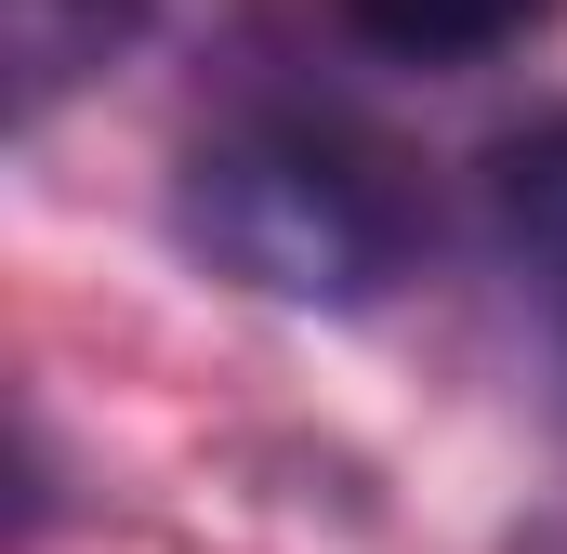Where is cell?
Here are the masks:
<instances>
[{
	"mask_svg": "<svg viewBox=\"0 0 567 554\" xmlns=\"http://www.w3.org/2000/svg\"><path fill=\"white\" fill-rule=\"evenodd\" d=\"M185 238L265 304H370L410 265V198L303 120H238L185 158Z\"/></svg>",
	"mask_w": 567,
	"mask_h": 554,
	"instance_id": "cell-1",
	"label": "cell"
},
{
	"mask_svg": "<svg viewBox=\"0 0 567 554\" xmlns=\"http://www.w3.org/2000/svg\"><path fill=\"white\" fill-rule=\"evenodd\" d=\"M528 13H542V0H343V27H357L370 53H396V66H475V53H502Z\"/></svg>",
	"mask_w": 567,
	"mask_h": 554,
	"instance_id": "cell-2",
	"label": "cell"
},
{
	"mask_svg": "<svg viewBox=\"0 0 567 554\" xmlns=\"http://www.w3.org/2000/svg\"><path fill=\"white\" fill-rule=\"evenodd\" d=\"M488 198H502V238H515V252L567 265V120L502 145V158H488Z\"/></svg>",
	"mask_w": 567,
	"mask_h": 554,
	"instance_id": "cell-3",
	"label": "cell"
},
{
	"mask_svg": "<svg viewBox=\"0 0 567 554\" xmlns=\"http://www.w3.org/2000/svg\"><path fill=\"white\" fill-rule=\"evenodd\" d=\"M40 13H66V27H120L133 0H27V27H40Z\"/></svg>",
	"mask_w": 567,
	"mask_h": 554,
	"instance_id": "cell-4",
	"label": "cell"
}]
</instances>
